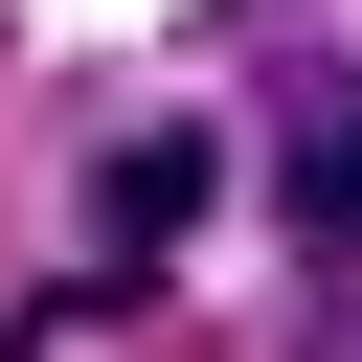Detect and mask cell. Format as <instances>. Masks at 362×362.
<instances>
[{
	"label": "cell",
	"mask_w": 362,
	"mask_h": 362,
	"mask_svg": "<svg viewBox=\"0 0 362 362\" xmlns=\"http://www.w3.org/2000/svg\"><path fill=\"white\" fill-rule=\"evenodd\" d=\"M272 204H294L317 294H362V68H339V45L272 68Z\"/></svg>",
	"instance_id": "cell-1"
},
{
	"label": "cell",
	"mask_w": 362,
	"mask_h": 362,
	"mask_svg": "<svg viewBox=\"0 0 362 362\" xmlns=\"http://www.w3.org/2000/svg\"><path fill=\"white\" fill-rule=\"evenodd\" d=\"M204 181H226V136H113V158H90V317L204 226Z\"/></svg>",
	"instance_id": "cell-2"
}]
</instances>
